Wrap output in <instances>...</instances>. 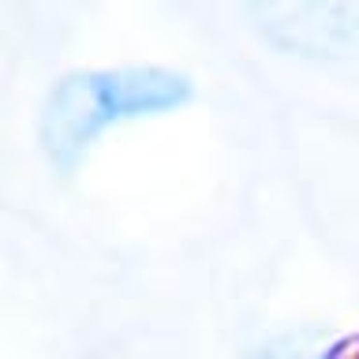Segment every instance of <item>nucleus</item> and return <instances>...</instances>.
Here are the masks:
<instances>
[{
    "instance_id": "nucleus-2",
    "label": "nucleus",
    "mask_w": 359,
    "mask_h": 359,
    "mask_svg": "<svg viewBox=\"0 0 359 359\" xmlns=\"http://www.w3.org/2000/svg\"><path fill=\"white\" fill-rule=\"evenodd\" d=\"M255 359H341V355H337V341L325 348H314V352H303L292 341H280V344H269L266 352H258Z\"/></svg>"
},
{
    "instance_id": "nucleus-1",
    "label": "nucleus",
    "mask_w": 359,
    "mask_h": 359,
    "mask_svg": "<svg viewBox=\"0 0 359 359\" xmlns=\"http://www.w3.org/2000/svg\"><path fill=\"white\" fill-rule=\"evenodd\" d=\"M195 86L168 67H101L75 72L53 86L41 112V142L56 168H72L109 123L172 112L191 101Z\"/></svg>"
}]
</instances>
